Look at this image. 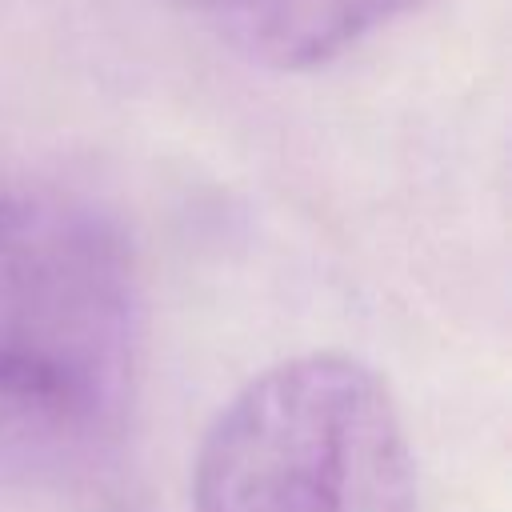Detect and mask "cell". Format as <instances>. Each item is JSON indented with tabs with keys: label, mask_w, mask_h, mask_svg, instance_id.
Listing matches in <instances>:
<instances>
[{
	"label": "cell",
	"mask_w": 512,
	"mask_h": 512,
	"mask_svg": "<svg viewBox=\"0 0 512 512\" xmlns=\"http://www.w3.org/2000/svg\"><path fill=\"white\" fill-rule=\"evenodd\" d=\"M120 228L60 184H0V412L56 436L116 420L136 364Z\"/></svg>",
	"instance_id": "1"
},
{
	"label": "cell",
	"mask_w": 512,
	"mask_h": 512,
	"mask_svg": "<svg viewBox=\"0 0 512 512\" xmlns=\"http://www.w3.org/2000/svg\"><path fill=\"white\" fill-rule=\"evenodd\" d=\"M192 512H416V456L388 380L304 352L244 380L204 428Z\"/></svg>",
	"instance_id": "2"
},
{
	"label": "cell",
	"mask_w": 512,
	"mask_h": 512,
	"mask_svg": "<svg viewBox=\"0 0 512 512\" xmlns=\"http://www.w3.org/2000/svg\"><path fill=\"white\" fill-rule=\"evenodd\" d=\"M420 0H236L240 40L268 64H328Z\"/></svg>",
	"instance_id": "3"
},
{
	"label": "cell",
	"mask_w": 512,
	"mask_h": 512,
	"mask_svg": "<svg viewBox=\"0 0 512 512\" xmlns=\"http://www.w3.org/2000/svg\"><path fill=\"white\" fill-rule=\"evenodd\" d=\"M216 4H228V8H232V4H236V0H216Z\"/></svg>",
	"instance_id": "4"
}]
</instances>
